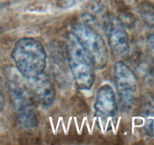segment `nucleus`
<instances>
[{"label":"nucleus","mask_w":154,"mask_h":145,"mask_svg":"<svg viewBox=\"0 0 154 145\" xmlns=\"http://www.w3.org/2000/svg\"><path fill=\"white\" fill-rule=\"evenodd\" d=\"M5 74L11 100L20 122L26 128H34L38 119L31 89L17 69L6 68Z\"/></svg>","instance_id":"obj_1"},{"label":"nucleus","mask_w":154,"mask_h":145,"mask_svg":"<svg viewBox=\"0 0 154 145\" xmlns=\"http://www.w3.org/2000/svg\"><path fill=\"white\" fill-rule=\"evenodd\" d=\"M11 57L16 69L26 79L43 73L46 67L47 55L45 48L34 38L24 37L17 41Z\"/></svg>","instance_id":"obj_2"},{"label":"nucleus","mask_w":154,"mask_h":145,"mask_svg":"<svg viewBox=\"0 0 154 145\" xmlns=\"http://www.w3.org/2000/svg\"><path fill=\"white\" fill-rule=\"evenodd\" d=\"M66 53L76 86L81 90H90L95 81L94 64L72 33L66 41Z\"/></svg>","instance_id":"obj_3"},{"label":"nucleus","mask_w":154,"mask_h":145,"mask_svg":"<svg viewBox=\"0 0 154 145\" xmlns=\"http://www.w3.org/2000/svg\"><path fill=\"white\" fill-rule=\"evenodd\" d=\"M71 33L85 50L96 69L104 68L108 63V52L103 38L88 24L78 23L72 27Z\"/></svg>","instance_id":"obj_4"},{"label":"nucleus","mask_w":154,"mask_h":145,"mask_svg":"<svg viewBox=\"0 0 154 145\" xmlns=\"http://www.w3.org/2000/svg\"><path fill=\"white\" fill-rule=\"evenodd\" d=\"M114 77L120 107L126 111L131 110L138 89L136 75L126 63L118 61L114 66Z\"/></svg>","instance_id":"obj_5"},{"label":"nucleus","mask_w":154,"mask_h":145,"mask_svg":"<svg viewBox=\"0 0 154 145\" xmlns=\"http://www.w3.org/2000/svg\"><path fill=\"white\" fill-rule=\"evenodd\" d=\"M108 44L118 56H125L129 53V40L124 26L118 18L106 17L103 24Z\"/></svg>","instance_id":"obj_6"},{"label":"nucleus","mask_w":154,"mask_h":145,"mask_svg":"<svg viewBox=\"0 0 154 145\" xmlns=\"http://www.w3.org/2000/svg\"><path fill=\"white\" fill-rule=\"evenodd\" d=\"M94 109L96 115L102 120L115 117L118 110L115 93L110 85L105 84L97 91Z\"/></svg>","instance_id":"obj_7"},{"label":"nucleus","mask_w":154,"mask_h":145,"mask_svg":"<svg viewBox=\"0 0 154 145\" xmlns=\"http://www.w3.org/2000/svg\"><path fill=\"white\" fill-rule=\"evenodd\" d=\"M28 80L33 96L45 107L54 104L56 91L51 79L45 72Z\"/></svg>","instance_id":"obj_8"},{"label":"nucleus","mask_w":154,"mask_h":145,"mask_svg":"<svg viewBox=\"0 0 154 145\" xmlns=\"http://www.w3.org/2000/svg\"><path fill=\"white\" fill-rule=\"evenodd\" d=\"M141 115L144 118V129L150 137H154V99L147 97L141 107Z\"/></svg>","instance_id":"obj_9"},{"label":"nucleus","mask_w":154,"mask_h":145,"mask_svg":"<svg viewBox=\"0 0 154 145\" xmlns=\"http://www.w3.org/2000/svg\"><path fill=\"white\" fill-rule=\"evenodd\" d=\"M141 14L146 22L154 24V8L149 5H143L141 7Z\"/></svg>","instance_id":"obj_10"},{"label":"nucleus","mask_w":154,"mask_h":145,"mask_svg":"<svg viewBox=\"0 0 154 145\" xmlns=\"http://www.w3.org/2000/svg\"><path fill=\"white\" fill-rule=\"evenodd\" d=\"M81 0H57V6L61 8H69L78 4Z\"/></svg>","instance_id":"obj_11"},{"label":"nucleus","mask_w":154,"mask_h":145,"mask_svg":"<svg viewBox=\"0 0 154 145\" xmlns=\"http://www.w3.org/2000/svg\"><path fill=\"white\" fill-rule=\"evenodd\" d=\"M147 41L149 48H150V49L151 50L152 52L154 54V34L149 35L147 39Z\"/></svg>","instance_id":"obj_12"},{"label":"nucleus","mask_w":154,"mask_h":145,"mask_svg":"<svg viewBox=\"0 0 154 145\" xmlns=\"http://www.w3.org/2000/svg\"><path fill=\"white\" fill-rule=\"evenodd\" d=\"M5 107V98L3 95L2 89L1 84H0V111L3 110Z\"/></svg>","instance_id":"obj_13"},{"label":"nucleus","mask_w":154,"mask_h":145,"mask_svg":"<svg viewBox=\"0 0 154 145\" xmlns=\"http://www.w3.org/2000/svg\"><path fill=\"white\" fill-rule=\"evenodd\" d=\"M2 32V29L1 27H0V33H1Z\"/></svg>","instance_id":"obj_14"}]
</instances>
